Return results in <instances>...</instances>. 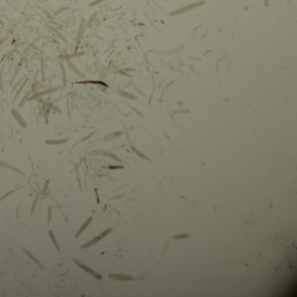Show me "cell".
I'll return each mask as SVG.
<instances>
[{
	"label": "cell",
	"instance_id": "6da1fadb",
	"mask_svg": "<svg viewBox=\"0 0 297 297\" xmlns=\"http://www.w3.org/2000/svg\"><path fill=\"white\" fill-rule=\"evenodd\" d=\"M110 278H112L113 280H118V281H133L134 280L133 277L130 275H125V274H111L108 275Z\"/></svg>",
	"mask_w": 297,
	"mask_h": 297
},
{
	"label": "cell",
	"instance_id": "7a4b0ae2",
	"mask_svg": "<svg viewBox=\"0 0 297 297\" xmlns=\"http://www.w3.org/2000/svg\"><path fill=\"white\" fill-rule=\"evenodd\" d=\"M113 230V228H108V229H106L105 231H104L101 234H99V236H97L95 239H93V240H91L90 241V242H88L87 243V245H85V246H84V248L85 247H88V246H91V245H92V244H94V243H96L97 242V241H99V240H101L103 237H105V235H107L108 234H110L111 233V231H112Z\"/></svg>",
	"mask_w": 297,
	"mask_h": 297
},
{
	"label": "cell",
	"instance_id": "3957f363",
	"mask_svg": "<svg viewBox=\"0 0 297 297\" xmlns=\"http://www.w3.org/2000/svg\"><path fill=\"white\" fill-rule=\"evenodd\" d=\"M74 261H75V262H77V263H78V264H79V266H80V267H81V268H82L84 270H85L87 273H89V274H91V275H93L94 277H96V278H97V279H101V275H100V274H99L95 273L93 270L90 269L89 268H87V267H86V266H85L84 264L80 263L79 262H77L76 260H74Z\"/></svg>",
	"mask_w": 297,
	"mask_h": 297
},
{
	"label": "cell",
	"instance_id": "277c9868",
	"mask_svg": "<svg viewBox=\"0 0 297 297\" xmlns=\"http://www.w3.org/2000/svg\"><path fill=\"white\" fill-rule=\"evenodd\" d=\"M246 223L248 227H252L254 225L255 223V217L254 216V213H250L248 215V218L246 220Z\"/></svg>",
	"mask_w": 297,
	"mask_h": 297
},
{
	"label": "cell",
	"instance_id": "5b68a950",
	"mask_svg": "<svg viewBox=\"0 0 297 297\" xmlns=\"http://www.w3.org/2000/svg\"><path fill=\"white\" fill-rule=\"evenodd\" d=\"M190 237V234H177L174 236L175 240H180V239H183V238H188Z\"/></svg>",
	"mask_w": 297,
	"mask_h": 297
}]
</instances>
